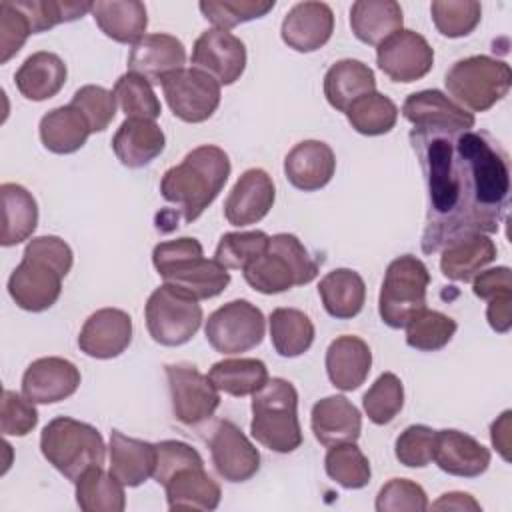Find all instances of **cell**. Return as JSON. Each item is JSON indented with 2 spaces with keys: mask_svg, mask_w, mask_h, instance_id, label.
Returning <instances> with one entry per match:
<instances>
[{
  "mask_svg": "<svg viewBox=\"0 0 512 512\" xmlns=\"http://www.w3.org/2000/svg\"><path fill=\"white\" fill-rule=\"evenodd\" d=\"M444 84L458 106L472 112H486L508 94L512 70L504 60L482 54L468 56L452 64Z\"/></svg>",
  "mask_w": 512,
  "mask_h": 512,
  "instance_id": "8",
  "label": "cell"
},
{
  "mask_svg": "<svg viewBox=\"0 0 512 512\" xmlns=\"http://www.w3.org/2000/svg\"><path fill=\"white\" fill-rule=\"evenodd\" d=\"M410 146L428 192L424 254L464 236L498 232L508 212L510 164L494 136L484 130L412 128Z\"/></svg>",
  "mask_w": 512,
  "mask_h": 512,
  "instance_id": "1",
  "label": "cell"
},
{
  "mask_svg": "<svg viewBox=\"0 0 512 512\" xmlns=\"http://www.w3.org/2000/svg\"><path fill=\"white\" fill-rule=\"evenodd\" d=\"M402 116L414 128H440V130H472L474 114L458 106L440 90H420L410 94L402 104Z\"/></svg>",
  "mask_w": 512,
  "mask_h": 512,
  "instance_id": "23",
  "label": "cell"
},
{
  "mask_svg": "<svg viewBox=\"0 0 512 512\" xmlns=\"http://www.w3.org/2000/svg\"><path fill=\"white\" fill-rule=\"evenodd\" d=\"M310 426L316 440L330 448L356 442L362 432V416L346 396H326L312 406Z\"/></svg>",
  "mask_w": 512,
  "mask_h": 512,
  "instance_id": "25",
  "label": "cell"
},
{
  "mask_svg": "<svg viewBox=\"0 0 512 512\" xmlns=\"http://www.w3.org/2000/svg\"><path fill=\"white\" fill-rule=\"evenodd\" d=\"M434 444H436V430L424 424H412L394 444V454L400 464L408 468H424L434 458Z\"/></svg>",
  "mask_w": 512,
  "mask_h": 512,
  "instance_id": "52",
  "label": "cell"
},
{
  "mask_svg": "<svg viewBox=\"0 0 512 512\" xmlns=\"http://www.w3.org/2000/svg\"><path fill=\"white\" fill-rule=\"evenodd\" d=\"M250 432L264 448L288 454L300 448L302 428L298 420V392L284 378L268 382L252 394Z\"/></svg>",
  "mask_w": 512,
  "mask_h": 512,
  "instance_id": "5",
  "label": "cell"
},
{
  "mask_svg": "<svg viewBox=\"0 0 512 512\" xmlns=\"http://www.w3.org/2000/svg\"><path fill=\"white\" fill-rule=\"evenodd\" d=\"M318 294L332 318L348 320L360 314L366 300V284L356 270L336 268L320 280Z\"/></svg>",
  "mask_w": 512,
  "mask_h": 512,
  "instance_id": "37",
  "label": "cell"
},
{
  "mask_svg": "<svg viewBox=\"0 0 512 512\" xmlns=\"http://www.w3.org/2000/svg\"><path fill=\"white\" fill-rule=\"evenodd\" d=\"M208 378L230 396H250L268 382V368L258 358H228L212 364Z\"/></svg>",
  "mask_w": 512,
  "mask_h": 512,
  "instance_id": "41",
  "label": "cell"
},
{
  "mask_svg": "<svg viewBox=\"0 0 512 512\" xmlns=\"http://www.w3.org/2000/svg\"><path fill=\"white\" fill-rule=\"evenodd\" d=\"M192 64L194 68L210 74L220 86H230L244 74L246 46L228 30L210 28L196 38Z\"/></svg>",
  "mask_w": 512,
  "mask_h": 512,
  "instance_id": "16",
  "label": "cell"
},
{
  "mask_svg": "<svg viewBox=\"0 0 512 512\" xmlns=\"http://www.w3.org/2000/svg\"><path fill=\"white\" fill-rule=\"evenodd\" d=\"M274 4V0H202L198 6L214 28L230 30L238 24L266 16Z\"/></svg>",
  "mask_w": 512,
  "mask_h": 512,
  "instance_id": "50",
  "label": "cell"
},
{
  "mask_svg": "<svg viewBox=\"0 0 512 512\" xmlns=\"http://www.w3.org/2000/svg\"><path fill=\"white\" fill-rule=\"evenodd\" d=\"M74 262L72 248L58 236L32 238L8 278V294L26 312H44L62 294V280Z\"/></svg>",
  "mask_w": 512,
  "mask_h": 512,
  "instance_id": "2",
  "label": "cell"
},
{
  "mask_svg": "<svg viewBox=\"0 0 512 512\" xmlns=\"http://www.w3.org/2000/svg\"><path fill=\"white\" fill-rule=\"evenodd\" d=\"M166 102L176 118L198 124L208 120L220 104V84L198 68H180L160 82Z\"/></svg>",
  "mask_w": 512,
  "mask_h": 512,
  "instance_id": "13",
  "label": "cell"
},
{
  "mask_svg": "<svg viewBox=\"0 0 512 512\" xmlns=\"http://www.w3.org/2000/svg\"><path fill=\"white\" fill-rule=\"evenodd\" d=\"M124 488L112 472L94 466L76 480V504L84 512H122L126 508Z\"/></svg>",
  "mask_w": 512,
  "mask_h": 512,
  "instance_id": "39",
  "label": "cell"
},
{
  "mask_svg": "<svg viewBox=\"0 0 512 512\" xmlns=\"http://www.w3.org/2000/svg\"><path fill=\"white\" fill-rule=\"evenodd\" d=\"M428 284L430 272L420 258L412 254L394 258L386 268L378 296L382 322L390 328H404L426 308Z\"/></svg>",
  "mask_w": 512,
  "mask_h": 512,
  "instance_id": "9",
  "label": "cell"
},
{
  "mask_svg": "<svg viewBox=\"0 0 512 512\" xmlns=\"http://www.w3.org/2000/svg\"><path fill=\"white\" fill-rule=\"evenodd\" d=\"M38 130L44 148L54 154H72L80 150L92 134L88 120L72 104L58 106L46 112L40 120Z\"/></svg>",
  "mask_w": 512,
  "mask_h": 512,
  "instance_id": "35",
  "label": "cell"
},
{
  "mask_svg": "<svg viewBox=\"0 0 512 512\" xmlns=\"http://www.w3.org/2000/svg\"><path fill=\"white\" fill-rule=\"evenodd\" d=\"M440 270L448 280L470 282L496 260V244L488 234H472L454 240L440 250Z\"/></svg>",
  "mask_w": 512,
  "mask_h": 512,
  "instance_id": "32",
  "label": "cell"
},
{
  "mask_svg": "<svg viewBox=\"0 0 512 512\" xmlns=\"http://www.w3.org/2000/svg\"><path fill=\"white\" fill-rule=\"evenodd\" d=\"M270 340L284 358H296L314 342V324L298 308H276L270 314Z\"/></svg>",
  "mask_w": 512,
  "mask_h": 512,
  "instance_id": "40",
  "label": "cell"
},
{
  "mask_svg": "<svg viewBox=\"0 0 512 512\" xmlns=\"http://www.w3.org/2000/svg\"><path fill=\"white\" fill-rule=\"evenodd\" d=\"M38 424V410L24 394L20 396L14 390L2 392L0 406V432L4 436H26Z\"/></svg>",
  "mask_w": 512,
  "mask_h": 512,
  "instance_id": "54",
  "label": "cell"
},
{
  "mask_svg": "<svg viewBox=\"0 0 512 512\" xmlns=\"http://www.w3.org/2000/svg\"><path fill=\"white\" fill-rule=\"evenodd\" d=\"M404 328H406L408 346L422 352H434L444 348L452 340L458 326L454 318L438 310L424 308Z\"/></svg>",
  "mask_w": 512,
  "mask_h": 512,
  "instance_id": "44",
  "label": "cell"
},
{
  "mask_svg": "<svg viewBox=\"0 0 512 512\" xmlns=\"http://www.w3.org/2000/svg\"><path fill=\"white\" fill-rule=\"evenodd\" d=\"M32 34L30 22L12 0L0 2V64H6L20 52L26 38Z\"/></svg>",
  "mask_w": 512,
  "mask_h": 512,
  "instance_id": "55",
  "label": "cell"
},
{
  "mask_svg": "<svg viewBox=\"0 0 512 512\" xmlns=\"http://www.w3.org/2000/svg\"><path fill=\"white\" fill-rule=\"evenodd\" d=\"M428 496L418 482L408 478H392L388 480L378 496H376V510L378 512H424L428 510Z\"/></svg>",
  "mask_w": 512,
  "mask_h": 512,
  "instance_id": "53",
  "label": "cell"
},
{
  "mask_svg": "<svg viewBox=\"0 0 512 512\" xmlns=\"http://www.w3.org/2000/svg\"><path fill=\"white\" fill-rule=\"evenodd\" d=\"M132 342V318L120 308H100L88 316L80 334L78 348L98 360L120 356Z\"/></svg>",
  "mask_w": 512,
  "mask_h": 512,
  "instance_id": "18",
  "label": "cell"
},
{
  "mask_svg": "<svg viewBox=\"0 0 512 512\" xmlns=\"http://www.w3.org/2000/svg\"><path fill=\"white\" fill-rule=\"evenodd\" d=\"M166 146V136L154 120L126 118L112 136V150L126 168H144Z\"/></svg>",
  "mask_w": 512,
  "mask_h": 512,
  "instance_id": "26",
  "label": "cell"
},
{
  "mask_svg": "<svg viewBox=\"0 0 512 512\" xmlns=\"http://www.w3.org/2000/svg\"><path fill=\"white\" fill-rule=\"evenodd\" d=\"M266 318L248 300H232L214 310L204 326L208 344L220 354H242L264 340Z\"/></svg>",
  "mask_w": 512,
  "mask_h": 512,
  "instance_id": "11",
  "label": "cell"
},
{
  "mask_svg": "<svg viewBox=\"0 0 512 512\" xmlns=\"http://www.w3.org/2000/svg\"><path fill=\"white\" fill-rule=\"evenodd\" d=\"M334 170V150L322 140H302L284 158V174L288 182L302 192L324 188L332 180Z\"/></svg>",
  "mask_w": 512,
  "mask_h": 512,
  "instance_id": "24",
  "label": "cell"
},
{
  "mask_svg": "<svg viewBox=\"0 0 512 512\" xmlns=\"http://www.w3.org/2000/svg\"><path fill=\"white\" fill-rule=\"evenodd\" d=\"M372 368L370 346L352 334L338 336L326 350V372L330 382L344 392H352L364 384Z\"/></svg>",
  "mask_w": 512,
  "mask_h": 512,
  "instance_id": "27",
  "label": "cell"
},
{
  "mask_svg": "<svg viewBox=\"0 0 512 512\" xmlns=\"http://www.w3.org/2000/svg\"><path fill=\"white\" fill-rule=\"evenodd\" d=\"M92 16L98 28L114 42L134 46L146 36L148 14L146 6L138 0L92 2Z\"/></svg>",
  "mask_w": 512,
  "mask_h": 512,
  "instance_id": "34",
  "label": "cell"
},
{
  "mask_svg": "<svg viewBox=\"0 0 512 512\" xmlns=\"http://www.w3.org/2000/svg\"><path fill=\"white\" fill-rule=\"evenodd\" d=\"M174 418L184 426H200L220 406V390L192 364H166Z\"/></svg>",
  "mask_w": 512,
  "mask_h": 512,
  "instance_id": "12",
  "label": "cell"
},
{
  "mask_svg": "<svg viewBox=\"0 0 512 512\" xmlns=\"http://www.w3.org/2000/svg\"><path fill=\"white\" fill-rule=\"evenodd\" d=\"M276 200V188L268 172L250 168L240 174L232 186L226 202L224 216L232 226H250L260 222Z\"/></svg>",
  "mask_w": 512,
  "mask_h": 512,
  "instance_id": "19",
  "label": "cell"
},
{
  "mask_svg": "<svg viewBox=\"0 0 512 512\" xmlns=\"http://www.w3.org/2000/svg\"><path fill=\"white\" fill-rule=\"evenodd\" d=\"M472 292L488 300L486 306V320L492 330L506 334L512 326V278L508 266H496L482 270L472 280Z\"/></svg>",
  "mask_w": 512,
  "mask_h": 512,
  "instance_id": "38",
  "label": "cell"
},
{
  "mask_svg": "<svg viewBox=\"0 0 512 512\" xmlns=\"http://www.w3.org/2000/svg\"><path fill=\"white\" fill-rule=\"evenodd\" d=\"M402 24V8L394 0H358L350 8L354 36L370 46H380L386 38L402 30Z\"/></svg>",
  "mask_w": 512,
  "mask_h": 512,
  "instance_id": "33",
  "label": "cell"
},
{
  "mask_svg": "<svg viewBox=\"0 0 512 512\" xmlns=\"http://www.w3.org/2000/svg\"><path fill=\"white\" fill-rule=\"evenodd\" d=\"M376 62L390 80L408 84L432 70L434 50L422 34L402 28L378 46Z\"/></svg>",
  "mask_w": 512,
  "mask_h": 512,
  "instance_id": "15",
  "label": "cell"
},
{
  "mask_svg": "<svg viewBox=\"0 0 512 512\" xmlns=\"http://www.w3.org/2000/svg\"><path fill=\"white\" fill-rule=\"evenodd\" d=\"M334 32V12L324 2H298L282 20V40L296 52L322 48Z\"/></svg>",
  "mask_w": 512,
  "mask_h": 512,
  "instance_id": "20",
  "label": "cell"
},
{
  "mask_svg": "<svg viewBox=\"0 0 512 512\" xmlns=\"http://www.w3.org/2000/svg\"><path fill=\"white\" fill-rule=\"evenodd\" d=\"M326 474L346 490L364 488L370 482L372 470L364 452L356 446V442H344L330 446L324 458Z\"/></svg>",
  "mask_w": 512,
  "mask_h": 512,
  "instance_id": "43",
  "label": "cell"
},
{
  "mask_svg": "<svg viewBox=\"0 0 512 512\" xmlns=\"http://www.w3.org/2000/svg\"><path fill=\"white\" fill-rule=\"evenodd\" d=\"M372 92H376V76L372 68L360 60H338L324 76V96L328 104L340 112H346L356 100Z\"/></svg>",
  "mask_w": 512,
  "mask_h": 512,
  "instance_id": "31",
  "label": "cell"
},
{
  "mask_svg": "<svg viewBox=\"0 0 512 512\" xmlns=\"http://www.w3.org/2000/svg\"><path fill=\"white\" fill-rule=\"evenodd\" d=\"M510 416L512 412L510 410H504L500 414L498 420L492 422L490 426V440H492V446L500 452V456L508 462L510 460Z\"/></svg>",
  "mask_w": 512,
  "mask_h": 512,
  "instance_id": "58",
  "label": "cell"
},
{
  "mask_svg": "<svg viewBox=\"0 0 512 512\" xmlns=\"http://www.w3.org/2000/svg\"><path fill=\"white\" fill-rule=\"evenodd\" d=\"M362 406L370 422L390 424L404 406V386L394 372H382L362 398Z\"/></svg>",
  "mask_w": 512,
  "mask_h": 512,
  "instance_id": "46",
  "label": "cell"
},
{
  "mask_svg": "<svg viewBox=\"0 0 512 512\" xmlns=\"http://www.w3.org/2000/svg\"><path fill=\"white\" fill-rule=\"evenodd\" d=\"M186 48L184 44L164 32L146 34L136 42L128 54V72L142 76L150 84H160L164 76L184 68Z\"/></svg>",
  "mask_w": 512,
  "mask_h": 512,
  "instance_id": "21",
  "label": "cell"
},
{
  "mask_svg": "<svg viewBox=\"0 0 512 512\" xmlns=\"http://www.w3.org/2000/svg\"><path fill=\"white\" fill-rule=\"evenodd\" d=\"M190 464H204L202 456L190 444L180 442V440L156 442L154 480L158 484H164L176 470L190 466Z\"/></svg>",
  "mask_w": 512,
  "mask_h": 512,
  "instance_id": "56",
  "label": "cell"
},
{
  "mask_svg": "<svg viewBox=\"0 0 512 512\" xmlns=\"http://www.w3.org/2000/svg\"><path fill=\"white\" fill-rule=\"evenodd\" d=\"M152 264L166 284H172L196 300H208L224 292L230 272L214 258H204L196 238L160 242L152 250Z\"/></svg>",
  "mask_w": 512,
  "mask_h": 512,
  "instance_id": "4",
  "label": "cell"
},
{
  "mask_svg": "<svg viewBox=\"0 0 512 512\" xmlns=\"http://www.w3.org/2000/svg\"><path fill=\"white\" fill-rule=\"evenodd\" d=\"M432 460L446 474L460 478H476L488 470L490 450L470 434L444 428L436 430Z\"/></svg>",
  "mask_w": 512,
  "mask_h": 512,
  "instance_id": "22",
  "label": "cell"
},
{
  "mask_svg": "<svg viewBox=\"0 0 512 512\" xmlns=\"http://www.w3.org/2000/svg\"><path fill=\"white\" fill-rule=\"evenodd\" d=\"M198 302L172 284L158 286L144 308L152 340L162 346H182L192 340L202 324V306Z\"/></svg>",
  "mask_w": 512,
  "mask_h": 512,
  "instance_id": "10",
  "label": "cell"
},
{
  "mask_svg": "<svg viewBox=\"0 0 512 512\" xmlns=\"http://www.w3.org/2000/svg\"><path fill=\"white\" fill-rule=\"evenodd\" d=\"M80 386V370L66 358L34 360L22 376V394L34 404H54L70 398Z\"/></svg>",
  "mask_w": 512,
  "mask_h": 512,
  "instance_id": "17",
  "label": "cell"
},
{
  "mask_svg": "<svg viewBox=\"0 0 512 512\" xmlns=\"http://www.w3.org/2000/svg\"><path fill=\"white\" fill-rule=\"evenodd\" d=\"M66 76L68 70L64 60L54 52L40 50L30 54L20 64L14 74V82L24 98L32 102H42L56 96L64 88Z\"/></svg>",
  "mask_w": 512,
  "mask_h": 512,
  "instance_id": "30",
  "label": "cell"
},
{
  "mask_svg": "<svg viewBox=\"0 0 512 512\" xmlns=\"http://www.w3.org/2000/svg\"><path fill=\"white\" fill-rule=\"evenodd\" d=\"M212 464L226 482H246L260 470V452L230 420H216L208 434Z\"/></svg>",
  "mask_w": 512,
  "mask_h": 512,
  "instance_id": "14",
  "label": "cell"
},
{
  "mask_svg": "<svg viewBox=\"0 0 512 512\" xmlns=\"http://www.w3.org/2000/svg\"><path fill=\"white\" fill-rule=\"evenodd\" d=\"M162 486L170 510H214L222 498L218 482L204 470V464L176 470Z\"/></svg>",
  "mask_w": 512,
  "mask_h": 512,
  "instance_id": "28",
  "label": "cell"
},
{
  "mask_svg": "<svg viewBox=\"0 0 512 512\" xmlns=\"http://www.w3.org/2000/svg\"><path fill=\"white\" fill-rule=\"evenodd\" d=\"M436 30L448 38L468 36L482 18V6L476 0H436L430 4Z\"/></svg>",
  "mask_w": 512,
  "mask_h": 512,
  "instance_id": "47",
  "label": "cell"
},
{
  "mask_svg": "<svg viewBox=\"0 0 512 512\" xmlns=\"http://www.w3.org/2000/svg\"><path fill=\"white\" fill-rule=\"evenodd\" d=\"M16 6L30 22L32 34L50 30L62 22H72L92 12V2H64V0H16Z\"/></svg>",
  "mask_w": 512,
  "mask_h": 512,
  "instance_id": "49",
  "label": "cell"
},
{
  "mask_svg": "<svg viewBox=\"0 0 512 512\" xmlns=\"http://www.w3.org/2000/svg\"><path fill=\"white\" fill-rule=\"evenodd\" d=\"M114 98L126 118L156 120L162 112L160 100L152 90V84L138 74L126 72L114 84Z\"/></svg>",
  "mask_w": 512,
  "mask_h": 512,
  "instance_id": "45",
  "label": "cell"
},
{
  "mask_svg": "<svg viewBox=\"0 0 512 512\" xmlns=\"http://www.w3.org/2000/svg\"><path fill=\"white\" fill-rule=\"evenodd\" d=\"M344 114H346L350 126L358 134H364V136L388 134L396 126V120H398L396 104L380 92L362 96Z\"/></svg>",
  "mask_w": 512,
  "mask_h": 512,
  "instance_id": "42",
  "label": "cell"
},
{
  "mask_svg": "<svg viewBox=\"0 0 512 512\" xmlns=\"http://www.w3.org/2000/svg\"><path fill=\"white\" fill-rule=\"evenodd\" d=\"M228 154L212 144L190 150L184 160L168 168L160 182L162 198L176 206L186 224L194 222L222 192L230 176Z\"/></svg>",
  "mask_w": 512,
  "mask_h": 512,
  "instance_id": "3",
  "label": "cell"
},
{
  "mask_svg": "<svg viewBox=\"0 0 512 512\" xmlns=\"http://www.w3.org/2000/svg\"><path fill=\"white\" fill-rule=\"evenodd\" d=\"M110 472L128 488L144 484L154 476L156 444L126 436L120 430L110 434Z\"/></svg>",
  "mask_w": 512,
  "mask_h": 512,
  "instance_id": "29",
  "label": "cell"
},
{
  "mask_svg": "<svg viewBox=\"0 0 512 512\" xmlns=\"http://www.w3.org/2000/svg\"><path fill=\"white\" fill-rule=\"evenodd\" d=\"M242 272L256 292L280 294L294 286L310 284L318 274V262L294 234L280 232L270 236L268 250Z\"/></svg>",
  "mask_w": 512,
  "mask_h": 512,
  "instance_id": "6",
  "label": "cell"
},
{
  "mask_svg": "<svg viewBox=\"0 0 512 512\" xmlns=\"http://www.w3.org/2000/svg\"><path fill=\"white\" fill-rule=\"evenodd\" d=\"M428 508H432V510H458V512H468V510L478 512V510H482V506L468 492H446L436 502H432V506H428Z\"/></svg>",
  "mask_w": 512,
  "mask_h": 512,
  "instance_id": "57",
  "label": "cell"
},
{
  "mask_svg": "<svg viewBox=\"0 0 512 512\" xmlns=\"http://www.w3.org/2000/svg\"><path fill=\"white\" fill-rule=\"evenodd\" d=\"M2 198V246H16L28 240L38 226V204L24 186L4 182L0 186Z\"/></svg>",
  "mask_w": 512,
  "mask_h": 512,
  "instance_id": "36",
  "label": "cell"
},
{
  "mask_svg": "<svg viewBox=\"0 0 512 512\" xmlns=\"http://www.w3.org/2000/svg\"><path fill=\"white\" fill-rule=\"evenodd\" d=\"M70 104L84 114L92 132H104L116 116L114 92L96 84H86L78 88Z\"/></svg>",
  "mask_w": 512,
  "mask_h": 512,
  "instance_id": "51",
  "label": "cell"
},
{
  "mask_svg": "<svg viewBox=\"0 0 512 512\" xmlns=\"http://www.w3.org/2000/svg\"><path fill=\"white\" fill-rule=\"evenodd\" d=\"M270 236L262 230L250 232H226L218 246L214 260H218L228 270H244L250 262L268 250Z\"/></svg>",
  "mask_w": 512,
  "mask_h": 512,
  "instance_id": "48",
  "label": "cell"
},
{
  "mask_svg": "<svg viewBox=\"0 0 512 512\" xmlns=\"http://www.w3.org/2000/svg\"><path fill=\"white\" fill-rule=\"evenodd\" d=\"M40 450L48 464L72 482L86 470L102 466L106 458L102 434L92 424L68 416H58L44 426Z\"/></svg>",
  "mask_w": 512,
  "mask_h": 512,
  "instance_id": "7",
  "label": "cell"
}]
</instances>
